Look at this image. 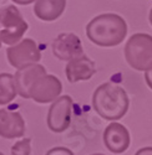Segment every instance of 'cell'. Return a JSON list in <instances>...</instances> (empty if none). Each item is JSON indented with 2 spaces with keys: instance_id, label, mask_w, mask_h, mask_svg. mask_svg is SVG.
I'll return each instance as SVG.
<instances>
[{
  "instance_id": "6da1fadb",
  "label": "cell",
  "mask_w": 152,
  "mask_h": 155,
  "mask_svg": "<svg viewBox=\"0 0 152 155\" xmlns=\"http://www.w3.org/2000/svg\"><path fill=\"white\" fill-rule=\"evenodd\" d=\"M86 35L97 46L113 47L120 45L127 36V24L117 14H101L87 24Z\"/></svg>"
},
{
  "instance_id": "7a4b0ae2",
  "label": "cell",
  "mask_w": 152,
  "mask_h": 155,
  "mask_svg": "<svg viewBox=\"0 0 152 155\" xmlns=\"http://www.w3.org/2000/svg\"><path fill=\"white\" fill-rule=\"evenodd\" d=\"M130 106L126 91L115 83L100 84L92 94V107L96 113L106 120L115 122L127 113Z\"/></svg>"
},
{
  "instance_id": "3957f363",
  "label": "cell",
  "mask_w": 152,
  "mask_h": 155,
  "mask_svg": "<svg viewBox=\"0 0 152 155\" xmlns=\"http://www.w3.org/2000/svg\"><path fill=\"white\" fill-rule=\"evenodd\" d=\"M125 58L136 71H147L152 67V36L133 34L125 45Z\"/></svg>"
},
{
  "instance_id": "277c9868",
  "label": "cell",
  "mask_w": 152,
  "mask_h": 155,
  "mask_svg": "<svg viewBox=\"0 0 152 155\" xmlns=\"http://www.w3.org/2000/svg\"><path fill=\"white\" fill-rule=\"evenodd\" d=\"M0 24L3 26V30L0 31V40L9 46L20 42L29 29L28 22L14 5L0 8Z\"/></svg>"
},
{
  "instance_id": "5b68a950",
  "label": "cell",
  "mask_w": 152,
  "mask_h": 155,
  "mask_svg": "<svg viewBox=\"0 0 152 155\" xmlns=\"http://www.w3.org/2000/svg\"><path fill=\"white\" fill-rule=\"evenodd\" d=\"M72 99L70 96H60L51 102L47 112V127L54 133H62L71 124Z\"/></svg>"
},
{
  "instance_id": "8992f818",
  "label": "cell",
  "mask_w": 152,
  "mask_h": 155,
  "mask_svg": "<svg viewBox=\"0 0 152 155\" xmlns=\"http://www.w3.org/2000/svg\"><path fill=\"white\" fill-rule=\"evenodd\" d=\"M6 57L11 66L19 70L28 64L37 63L41 60V52L34 40L24 38L6 50Z\"/></svg>"
},
{
  "instance_id": "52a82bcc",
  "label": "cell",
  "mask_w": 152,
  "mask_h": 155,
  "mask_svg": "<svg viewBox=\"0 0 152 155\" xmlns=\"http://www.w3.org/2000/svg\"><path fill=\"white\" fill-rule=\"evenodd\" d=\"M62 92V84L54 74H43L34 81L29 89V97L36 103H50L60 97Z\"/></svg>"
},
{
  "instance_id": "ba28073f",
  "label": "cell",
  "mask_w": 152,
  "mask_h": 155,
  "mask_svg": "<svg viewBox=\"0 0 152 155\" xmlns=\"http://www.w3.org/2000/svg\"><path fill=\"white\" fill-rule=\"evenodd\" d=\"M53 54L60 61H71L84 55V47L79 36L71 32L57 35L53 41Z\"/></svg>"
},
{
  "instance_id": "9c48e42d",
  "label": "cell",
  "mask_w": 152,
  "mask_h": 155,
  "mask_svg": "<svg viewBox=\"0 0 152 155\" xmlns=\"http://www.w3.org/2000/svg\"><path fill=\"white\" fill-rule=\"evenodd\" d=\"M130 133L125 125L112 122L104 132V144L113 154H121L130 147Z\"/></svg>"
},
{
  "instance_id": "30bf717a",
  "label": "cell",
  "mask_w": 152,
  "mask_h": 155,
  "mask_svg": "<svg viewBox=\"0 0 152 155\" xmlns=\"http://www.w3.org/2000/svg\"><path fill=\"white\" fill-rule=\"evenodd\" d=\"M65 73H66V78L70 83L87 81L96 73V66L92 60L82 55L67 62Z\"/></svg>"
},
{
  "instance_id": "8fae6325",
  "label": "cell",
  "mask_w": 152,
  "mask_h": 155,
  "mask_svg": "<svg viewBox=\"0 0 152 155\" xmlns=\"http://www.w3.org/2000/svg\"><path fill=\"white\" fill-rule=\"evenodd\" d=\"M25 133V120L18 112L0 109V137L4 139L21 138Z\"/></svg>"
},
{
  "instance_id": "7c38bea8",
  "label": "cell",
  "mask_w": 152,
  "mask_h": 155,
  "mask_svg": "<svg viewBox=\"0 0 152 155\" xmlns=\"http://www.w3.org/2000/svg\"><path fill=\"white\" fill-rule=\"evenodd\" d=\"M45 73H46L45 67L39 63L28 64V66H24V67L19 68L16 71V73L14 74L18 94L21 96L22 98H26V99L30 98L29 97V89H30L31 84L34 83L35 80H37L40 76H43Z\"/></svg>"
},
{
  "instance_id": "4fadbf2b",
  "label": "cell",
  "mask_w": 152,
  "mask_h": 155,
  "mask_svg": "<svg viewBox=\"0 0 152 155\" xmlns=\"http://www.w3.org/2000/svg\"><path fill=\"white\" fill-rule=\"evenodd\" d=\"M66 0H36L34 14L43 21H55L65 11Z\"/></svg>"
},
{
  "instance_id": "5bb4252c",
  "label": "cell",
  "mask_w": 152,
  "mask_h": 155,
  "mask_svg": "<svg viewBox=\"0 0 152 155\" xmlns=\"http://www.w3.org/2000/svg\"><path fill=\"white\" fill-rule=\"evenodd\" d=\"M18 89L14 76L10 73H0V104L4 106L15 99Z\"/></svg>"
},
{
  "instance_id": "9a60e30c",
  "label": "cell",
  "mask_w": 152,
  "mask_h": 155,
  "mask_svg": "<svg viewBox=\"0 0 152 155\" xmlns=\"http://www.w3.org/2000/svg\"><path fill=\"white\" fill-rule=\"evenodd\" d=\"M31 154V138L18 140L11 147V155H30Z\"/></svg>"
},
{
  "instance_id": "2e32d148",
  "label": "cell",
  "mask_w": 152,
  "mask_h": 155,
  "mask_svg": "<svg viewBox=\"0 0 152 155\" xmlns=\"http://www.w3.org/2000/svg\"><path fill=\"white\" fill-rule=\"evenodd\" d=\"M46 155H75L70 149L67 148H64V147H56V148H53L50 149Z\"/></svg>"
},
{
  "instance_id": "e0dca14e",
  "label": "cell",
  "mask_w": 152,
  "mask_h": 155,
  "mask_svg": "<svg viewBox=\"0 0 152 155\" xmlns=\"http://www.w3.org/2000/svg\"><path fill=\"white\" fill-rule=\"evenodd\" d=\"M145 80H146L147 86L152 89V67L148 68L147 71H145Z\"/></svg>"
},
{
  "instance_id": "ac0fdd59",
  "label": "cell",
  "mask_w": 152,
  "mask_h": 155,
  "mask_svg": "<svg viewBox=\"0 0 152 155\" xmlns=\"http://www.w3.org/2000/svg\"><path fill=\"white\" fill-rule=\"evenodd\" d=\"M135 155H152V147H146L138 150Z\"/></svg>"
},
{
  "instance_id": "d6986e66",
  "label": "cell",
  "mask_w": 152,
  "mask_h": 155,
  "mask_svg": "<svg viewBox=\"0 0 152 155\" xmlns=\"http://www.w3.org/2000/svg\"><path fill=\"white\" fill-rule=\"evenodd\" d=\"M12 2H14L15 4H18V5H29L34 2H36V0H12Z\"/></svg>"
},
{
  "instance_id": "ffe728a7",
  "label": "cell",
  "mask_w": 152,
  "mask_h": 155,
  "mask_svg": "<svg viewBox=\"0 0 152 155\" xmlns=\"http://www.w3.org/2000/svg\"><path fill=\"white\" fill-rule=\"evenodd\" d=\"M148 20H150V24H151V26H152V9L150 11V15H148Z\"/></svg>"
},
{
  "instance_id": "44dd1931",
  "label": "cell",
  "mask_w": 152,
  "mask_h": 155,
  "mask_svg": "<svg viewBox=\"0 0 152 155\" xmlns=\"http://www.w3.org/2000/svg\"><path fill=\"white\" fill-rule=\"evenodd\" d=\"M91 155H105V154H101V153H96V154H91Z\"/></svg>"
},
{
  "instance_id": "7402d4cb",
  "label": "cell",
  "mask_w": 152,
  "mask_h": 155,
  "mask_svg": "<svg viewBox=\"0 0 152 155\" xmlns=\"http://www.w3.org/2000/svg\"><path fill=\"white\" fill-rule=\"evenodd\" d=\"M2 44H3V42H2V40H0V47H2Z\"/></svg>"
},
{
  "instance_id": "603a6c76",
  "label": "cell",
  "mask_w": 152,
  "mask_h": 155,
  "mask_svg": "<svg viewBox=\"0 0 152 155\" xmlns=\"http://www.w3.org/2000/svg\"><path fill=\"white\" fill-rule=\"evenodd\" d=\"M0 155H4V154H3V153H0Z\"/></svg>"
}]
</instances>
